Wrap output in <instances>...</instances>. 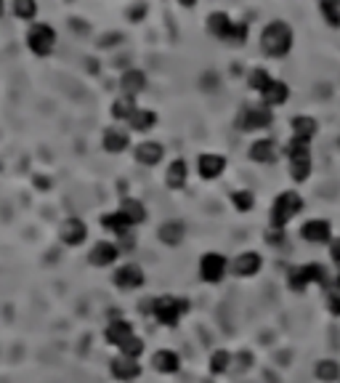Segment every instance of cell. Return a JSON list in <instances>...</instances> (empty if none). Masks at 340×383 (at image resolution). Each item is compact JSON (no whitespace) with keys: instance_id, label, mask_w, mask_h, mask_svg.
<instances>
[{"instance_id":"1","label":"cell","mask_w":340,"mask_h":383,"mask_svg":"<svg viewBox=\"0 0 340 383\" xmlns=\"http://www.w3.org/2000/svg\"><path fill=\"white\" fill-rule=\"evenodd\" d=\"M149 311L163 327H176L192 311V304L184 295H157L149 301Z\"/></svg>"},{"instance_id":"2","label":"cell","mask_w":340,"mask_h":383,"mask_svg":"<svg viewBox=\"0 0 340 383\" xmlns=\"http://www.w3.org/2000/svg\"><path fill=\"white\" fill-rule=\"evenodd\" d=\"M287 285L293 293H306L311 285H319V288H330L332 280H330V272L327 266L322 264H303L296 266L287 272Z\"/></svg>"},{"instance_id":"3","label":"cell","mask_w":340,"mask_h":383,"mask_svg":"<svg viewBox=\"0 0 340 383\" xmlns=\"http://www.w3.org/2000/svg\"><path fill=\"white\" fill-rule=\"evenodd\" d=\"M261 48L271 59H280L284 54H290L293 48V30L287 22H271L266 30L261 32Z\"/></svg>"},{"instance_id":"4","label":"cell","mask_w":340,"mask_h":383,"mask_svg":"<svg viewBox=\"0 0 340 383\" xmlns=\"http://www.w3.org/2000/svg\"><path fill=\"white\" fill-rule=\"evenodd\" d=\"M300 210H303V197L298 192H282L271 205V216H268L271 229H284Z\"/></svg>"},{"instance_id":"5","label":"cell","mask_w":340,"mask_h":383,"mask_svg":"<svg viewBox=\"0 0 340 383\" xmlns=\"http://www.w3.org/2000/svg\"><path fill=\"white\" fill-rule=\"evenodd\" d=\"M287 157H290V176L296 181H306L311 176V149L309 141L296 139L287 144Z\"/></svg>"},{"instance_id":"6","label":"cell","mask_w":340,"mask_h":383,"mask_svg":"<svg viewBox=\"0 0 340 383\" xmlns=\"http://www.w3.org/2000/svg\"><path fill=\"white\" fill-rule=\"evenodd\" d=\"M27 48H30L35 56H51L54 48H56V32L51 24L43 22H35L27 30Z\"/></svg>"},{"instance_id":"7","label":"cell","mask_w":340,"mask_h":383,"mask_svg":"<svg viewBox=\"0 0 340 383\" xmlns=\"http://www.w3.org/2000/svg\"><path fill=\"white\" fill-rule=\"evenodd\" d=\"M271 107L258 104V107H242V112L237 115V128L239 131H264L271 125Z\"/></svg>"},{"instance_id":"8","label":"cell","mask_w":340,"mask_h":383,"mask_svg":"<svg viewBox=\"0 0 340 383\" xmlns=\"http://www.w3.org/2000/svg\"><path fill=\"white\" fill-rule=\"evenodd\" d=\"M144 282H147V274H144V269L138 264H120L115 269V274H112V285L118 288V290H125V293H133L138 288H144Z\"/></svg>"},{"instance_id":"9","label":"cell","mask_w":340,"mask_h":383,"mask_svg":"<svg viewBox=\"0 0 340 383\" xmlns=\"http://www.w3.org/2000/svg\"><path fill=\"white\" fill-rule=\"evenodd\" d=\"M226 272H229V261H226L223 253H205V256L200 258V277H202V282H207V285L223 282Z\"/></svg>"},{"instance_id":"10","label":"cell","mask_w":340,"mask_h":383,"mask_svg":"<svg viewBox=\"0 0 340 383\" xmlns=\"http://www.w3.org/2000/svg\"><path fill=\"white\" fill-rule=\"evenodd\" d=\"M120 256H122V251H120V245L115 240H99V242L90 245L88 264L96 266V269H106V266L118 264Z\"/></svg>"},{"instance_id":"11","label":"cell","mask_w":340,"mask_h":383,"mask_svg":"<svg viewBox=\"0 0 340 383\" xmlns=\"http://www.w3.org/2000/svg\"><path fill=\"white\" fill-rule=\"evenodd\" d=\"M88 240V224L77 216H70L64 219L59 226V242L67 245V248H80L83 242Z\"/></svg>"},{"instance_id":"12","label":"cell","mask_w":340,"mask_h":383,"mask_svg":"<svg viewBox=\"0 0 340 383\" xmlns=\"http://www.w3.org/2000/svg\"><path fill=\"white\" fill-rule=\"evenodd\" d=\"M109 375L120 383H136L141 378V362L118 354V357L109 359Z\"/></svg>"},{"instance_id":"13","label":"cell","mask_w":340,"mask_h":383,"mask_svg":"<svg viewBox=\"0 0 340 383\" xmlns=\"http://www.w3.org/2000/svg\"><path fill=\"white\" fill-rule=\"evenodd\" d=\"M300 237L311 242V245H330L335 237H332V226L325 219H311L300 226Z\"/></svg>"},{"instance_id":"14","label":"cell","mask_w":340,"mask_h":383,"mask_svg":"<svg viewBox=\"0 0 340 383\" xmlns=\"http://www.w3.org/2000/svg\"><path fill=\"white\" fill-rule=\"evenodd\" d=\"M229 269L237 274V277H242V280H248V277H255L261 269H264V256L255 251H245L239 253L237 258L229 264Z\"/></svg>"},{"instance_id":"15","label":"cell","mask_w":340,"mask_h":383,"mask_svg":"<svg viewBox=\"0 0 340 383\" xmlns=\"http://www.w3.org/2000/svg\"><path fill=\"white\" fill-rule=\"evenodd\" d=\"M131 336H133V325L128 322L125 317H115V320H109L106 327H104V341H106V346H115V349H120V343L128 341Z\"/></svg>"},{"instance_id":"16","label":"cell","mask_w":340,"mask_h":383,"mask_svg":"<svg viewBox=\"0 0 340 383\" xmlns=\"http://www.w3.org/2000/svg\"><path fill=\"white\" fill-rule=\"evenodd\" d=\"M152 368L160 375H176L181 370V354L173 352V349H157L152 354Z\"/></svg>"},{"instance_id":"17","label":"cell","mask_w":340,"mask_h":383,"mask_svg":"<svg viewBox=\"0 0 340 383\" xmlns=\"http://www.w3.org/2000/svg\"><path fill=\"white\" fill-rule=\"evenodd\" d=\"M102 147L109 152V155H120V152H125V149L131 147V136L128 131H122V128H106L102 136Z\"/></svg>"},{"instance_id":"18","label":"cell","mask_w":340,"mask_h":383,"mask_svg":"<svg viewBox=\"0 0 340 383\" xmlns=\"http://www.w3.org/2000/svg\"><path fill=\"white\" fill-rule=\"evenodd\" d=\"M197 171H200V176L205 178V181H213V178H218L226 171V160H223L221 155H200Z\"/></svg>"},{"instance_id":"19","label":"cell","mask_w":340,"mask_h":383,"mask_svg":"<svg viewBox=\"0 0 340 383\" xmlns=\"http://www.w3.org/2000/svg\"><path fill=\"white\" fill-rule=\"evenodd\" d=\"M133 155H136V160L141 162V165H160L165 157V149L163 144H157V141H141L138 147L133 149Z\"/></svg>"},{"instance_id":"20","label":"cell","mask_w":340,"mask_h":383,"mask_svg":"<svg viewBox=\"0 0 340 383\" xmlns=\"http://www.w3.org/2000/svg\"><path fill=\"white\" fill-rule=\"evenodd\" d=\"M118 210L128 219L131 226H138V224L147 221V205H144L141 200H136V197H125V200L120 203Z\"/></svg>"},{"instance_id":"21","label":"cell","mask_w":340,"mask_h":383,"mask_svg":"<svg viewBox=\"0 0 340 383\" xmlns=\"http://www.w3.org/2000/svg\"><path fill=\"white\" fill-rule=\"evenodd\" d=\"M277 155H280V149H277V141H271V139H258V141H252L250 147V160L252 162H268L277 160Z\"/></svg>"},{"instance_id":"22","label":"cell","mask_w":340,"mask_h":383,"mask_svg":"<svg viewBox=\"0 0 340 383\" xmlns=\"http://www.w3.org/2000/svg\"><path fill=\"white\" fill-rule=\"evenodd\" d=\"M120 88L125 96H138L141 91L147 88V75L141 72V70H128V72L120 77Z\"/></svg>"},{"instance_id":"23","label":"cell","mask_w":340,"mask_h":383,"mask_svg":"<svg viewBox=\"0 0 340 383\" xmlns=\"http://www.w3.org/2000/svg\"><path fill=\"white\" fill-rule=\"evenodd\" d=\"M261 96H264V104H266V107H282V104L290 99V88H287L282 80H271L266 88L261 91Z\"/></svg>"},{"instance_id":"24","label":"cell","mask_w":340,"mask_h":383,"mask_svg":"<svg viewBox=\"0 0 340 383\" xmlns=\"http://www.w3.org/2000/svg\"><path fill=\"white\" fill-rule=\"evenodd\" d=\"M186 178H189V165L184 160H173L168 165L165 181H168L170 189H184V187H186Z\"/></svg>"},{"instance_id":"25","label":"cell","mask_w":340,"mask_h":383,"mask_svg":"<svg viewBox=\"0 0 340 383\" xmlns=\"http://www.w3.org/2000/svg\"><path fill=\"white\" fill-rule=\"evenodd\" d=\"M102 226L109 232V235H115V237H120V235H125V232H131L133 226L128 224V219L120 213V210H112V213H104L102 216Z\"/></svg>"},{"instance_id":"26","label":"cell","mask_w":340,"mask_h":383,"mask_svg":"<svg viewBox=\"0 0 340 383\" xmlns=\"http://www.w3.org/2000/svg\"><path fill=\"white\" fill-rule=\"evenodd\" d=\"M316 131H319V123L314 118H309V115H298V118H293V136H296V139L311 141V139L316 136Z\"/></svg>"},{"instance_id":"27","label":"cell","mask_w":340,"mask_h":383,"mask_svg":"<svg viewBox=\"0 0 340 383\" xmlns=\"http://www.w3.org/2000/svg\"><path fill=\"white\" fill-rule=\"evenodd\" d=\"M157 235H160V242H163V245L176 248L178 242L184 240V235H186V229H184V224L181 221H165Z\"/></svg>"},{"instance_id":"28","label":"cell","mask_w":340,"mask_h":383,"mask_svg":"<svg viewBox=\"0 0 340 383\" xmlns=\"http://www.w3.org/2000/svg\"><path fill=\"white\" fill-rule=\"evenodd\" d=\"M128 125L138 133L152 131V128L157 125V112H152V109H141V107H138L133 115H131V120H128Z\"/></svg>"},{"instance_id":"29","label":"cell","mask_w":340,"mask_h":383,"mask_svg":"<svg viewBox=\"0 0 340 383\" xmlns=\"http://www.w3.org/2000/svg\"><path fill=\"white\" fill-rule=\"evenodd\" d=\"M232 24H234V22L229 19V14H223V11H216V14L207 16V32L216 35V38H229Z\"/></svg>"},{"instance_id":"30","label":"cell","mask_w":340,"mask_h":383,"mask_svg":"<svg viewBox=\"0 0 340 383\" xmlns=\"http://www.w3.org/2000/svg\"><path fill=\"white\" fill-rule=\"evenodd\" d=\"M136 109H138V107H136L133 96H125V93H122V96H118V99L112 102V118H115V120H125V123H128Z\"/></svg>"},{"instance_id":"31","label":"cell","mask_w":340,"mask_h":383,"mask_svg":"<svg viewBox=\"0 0 340 383\" xmlns=\"http://www.w3.org/2000/svg\"><path fill=\"white\" fill-rule=\"evenodd\" d=\"M314 375L322 383H335L340 378V365L335 359H319L314 368Z\"/></svg>"},{"instance_id":"32","label":"cell","mask_w":340,"mask_h":383,"mask_svg":"<svg viewBox=\"0 0 340 383\" xmlns=\"http://www.w3.org/2000/svg\"><path fill=\"white\" fill-rule=\"evenodd\" d=\"M232 362H234V357L226 352V349H218V352L210 354V373L213 375H223V373H229V368H232Z\"/></svg>"},{"instance_id":"33","label":"cell","mask_w":340,"mask_h":383,"mask_svg":"<svg viewBox=\"0 0 340 383\" xmlns=\"http://www.w3.org/2000/svg\"><path fill=\"white\" fill-rule=\"evenodd\" d=\"M144 349H147V343H144V338L141 336H131L128 341H122L120 343L118 354H122V357H131V359H141V354H144Z\"/></svg>"},{"instance_id":"34","label":"cell","mask_w":340,"mask_h":383,"mask_svg":"<svg viewBox=\"0 0 340 383\" xmlns=\"http://www.w3.org/2000/svg\"><path fill=\"white\" fill-rule=\"evenodd\" d=\"M11 11L24 22H32L35 14H38V3L35 0H11Z\"/></svg>"},{"instance_id":"35","label":"cell","mask_w":340,"mask_h":383,"mask_svg":"<svg viewBox=\"0 0 340 383\" xmlns=\"http://www.w3.org/2000/svg\"><path fill=\"white\" fill-rule=\"evenodd\" d=\"M319 8L325 19L330 22V27H340V3L338 0H319Z\"/></svg>"},{"instance_id":"36","label":"cell","mask_w":340,"mask_h":383,"mask_svg":"<svg viewBox=\"0 0 340 383\" xmlns=\"http://www.w3.org/2000/svg\"><path fill=\"white\" fill-rule=\"evenodd\" d=\"M232 205L237 208L239 213H248V210H252V205H255V197H252V192L248 189H237L232 194Z\"/></svg>"},{"instance_id":"37","label":"cell","mask_w":340,"mask_h":383,"mask_svg":"<svg viewBox=\"0 0 340 383\" xmlns=\"http://www.w3.org/2000/svg\"><path fill=\"white\" fill-rule=\"evenodd\" d=\"M325 304H327V311L332 314V317H340V288H327L325 293Z\"/></svg>"},{"instance_id":"38","label":"cell","mask_w":340,"mask_h":383,"mask_svg":"<svg viewBox=\"0 0 340 383\" xmlns=\"http://www.w3.org/2000/svg\"><path fill=\"white\" fill-rule=\"evenodd\" d=\"M271 80H274V77H271L266 70H252L250 77H248V83H250L252 91H264L268 83H271Z\"/></svg>"},{"instance_id":"39","label":"cell","mask_w":340,"mask_h":383,"mask_svg":"<svg viewBox=\"0 0 340 383\" xmlns=\"http://www.w3.org/2000/svg\"><path fill=\"white\" fill-rule=\"evenodd\" d=\"M245 38H248V24H245V22H234V24H232V32H229V38H226V40H232L234 45H242L245 43Z\"/></svg>"},{"instance_id":"40","label":"cell","mask_w":340,"mask_h":383,"mask_svg":"<svg viewBox=\"0 0 340 383\" xmlns=\"http://www.w3.org/2000/svg\"><path fill=\"white\" fill-rule=\"evenodd\" d=\"M330 258H332V264L340 269V237H335V240L330 242Z\"/></svg>"},{"instance_id":"41","label":"cell","mask_w":340,"mask_h":383,"mask_svg":"<svg viewBox=\"0 0 340 383\" xmlns=\"http://www.w3.org/2000/svg\"><path fill=\"white\" fill-rule=\"evenodd\" d=\"M144 11H147V6L141 3V6H136V8H133V14H131V16H133V19H141V16H144Z\"/></svg>"},{"instance_id":"42","label":"cell","mask_w":340,"mask_h":383,"mask_svg":"<svg viewBox=\"0 0 340 383\" xmlns=\"http://www.w3.org/2000/svg\"><path fill=\"white\" fill-rule=\"evenodd\" d=\"M332 288H340V269H338V274L332 277Z\"/></svg>"},{"instance_id":"43","label":"cell","mask_w":340,"mask_h":383,"mask_svg":"<svg viewBox=\"0 0 340 383\" xmlns=\"http://www.w3.org/2000/svg\"><path fill=\"white\" fill-rule=\"evenodd\" d=\"M178 3H181V6H186V8H189V6H194V3H197V0H178Z\"/></svg>"},{"instance_id":"44","label":"cell","mask_w":340,"mask_h":383,"mask_svg":"<svg viewBox=\"0 0 340 383\" xmlns=\"http://www.w3.org/2000/svg\"><path fill=\"white\" fill-rule=\"evenodd\" d=\"M6 14V0H0V16Z\"/></svg>"},{"instance_id":"45","label":"cell","mask_w":340,"mask_h":383,"mask_svg":"<svg viewBox=\"0 0 340 383\" xmlns=\"http://www.w3.org/2000/svg\"><path fill=\"white\" fill-rule=\"evenodd\" d=\"M338 3H340V0H338Z\"/></svg>"}]
</instances>
